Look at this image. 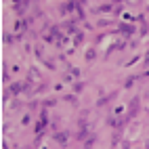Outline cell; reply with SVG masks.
<instances>
[{"instance_id": "cell-1", "label": "cell", "mask_w": 149, "mask_h": 149, "mask_svg": "<svg viewBox=\"0 0 149 149\" xmlns=\"http://www.w3.org/2000/svg\"><path fill=\"white\" fill-rule=\"evenodd\" d=\"M57 141L59 143H65L67 141V134H57Z\"/></svg>"}]
</instances>
